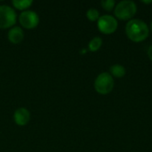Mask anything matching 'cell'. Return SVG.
<instances>
[{"mask_svg":"<svg viewBox=\"0 0 152 152\" xmlns=\"http://www.w3.org/2000/svg\"><path fill=\"white\" fill-rule=\"evenodd\" d=\"M126 33L130 40L135 43L144 41L150 33L148 25L140 19L130 20L126 26Z\"/></svg>","mask_w":152,"mask_h":152,"instance_id":"1","label":"cell"},{"mask_svg":"<svg viewBox=\"0 0 152 152\" xmlns=\"http://www.w3.org/2000/svg\"><path fill=\"white\" fill-rule=\"evenodd\" d=\"M136 12L137 6L134 1L124 0L115 6V15L118 19L122 20H132V18L136 14Z\"/></svg>","mask_w":152,"mask_h":152,"instance_id":"2","label":"cell"},{"mask_svg":"<svg viewBox=\"0 0 152 152\" xmlns=\"http://www.w3.org/2000/svg\"><path fill=\"white\" fill-rule=\"evenodd\" d=\"M94 89L95 91L102 95L109 94L114 88V79L113 77L108 72H102L97 76L94 80Z\"/></svg>","mask_w":152,"mask_h":152,"instance_id":"3","label":"cell"},{"mask_svg":"<svg viewBox=\"0 0 152 152\" xmlns=\"http://www.w3.org/2000/svg\"><path fill=\"white\" fill-rule=\"evenodd\" d=\"M17 14L14 9L6 4L0 5V28H11L14 26Z\"/></svg>","mask_w":152,"mask_h":152,"instance_id":"4","label":"cell"},{"mask_svg":"<svg viewBox=\"0 0 152 152\" xmlns=\"http://www.w3.org/2000/svg\"><path fill=\"white\" fill-rule=\"evenodd\" d=\"M18 19L21 27L26 29L36 28L38 26L39 21H40L38 14L32 10H27V11L21 12Z\"/></svg>","mask_w":152,"mask_h":152,"instance_id":"5","label":"cell"},{"mask_svg":"<svg viewBox=\"0 0 152 152\" xmlns=\"http://www.w3.org/2000/svg\"><path fill=\"white\" fill-rule=\"evenodd\" d=\"M118 23L116 18L111 15H102L100 16L99 20H97V27L98 29L106 35H110L114 33L118 28Z\"/></svg>","mask_w":152,"mask_h":152,"instance_id":"6","label":"cell"},{"mask_svg":"<svg viewBox=\"0 0 152 152\" xmlns=\"http://www.w3.org/2000/svg\"><path fill=\"white\" fill-rule=\"evenodd\" d=\"M13 120L19 126H24L28 124L30 120V112L24 107L18 108L13 113Z\"/></svg>","mask_w":152,"mask_h":152,"instance_id":"7","label":"cell"},{"mask_svg":"<svg viewBox=\"0 0 152 152\" xmlns=\"http://www.w3.org/2000/svg\"><path fill=\"white\" fill-rule=\"evenodd\" d=\"M7 37H8V40L12 44L18 45V44L21 43L23 38H24V31L21 28L17 27V26H13L12 28H11L9 29L8 34H7Z\"/></svg>","mask_w":152,"mask_h":152,"instance_id":"8","label":"cell"},{"mask_svg":"<svg viewBox=\"0 0 152 152\" xmlns=\"http://www.w3.org/2000/svg\"><path fill=\"white\" fill-rule=\"evenodd\" d=\"M12 4L15 9L24 12V11L28 10V8L33 4V1L32 0H12Z\"/></svg>","mask_w":152,"mask_h":152,"instance_id":"9","label":"cell"},{"mask_svg":"<svg viewBox=\"0 0 152 152\" xmlns=\"http://www.w3.org/2000/svg\"><path fill=\"white\" fill-rule=\"evenodd\" d=\"M110 75L112 77H115L117 78H121L123 77L126 73V68L120 64H114L112 65L110 68Z\"/></svg>","mask_w":152,"mask_h":152,"instance_id":"10","label":"cell"},{"mask_svg":"<svg viewBox=\"0 0 152 152\" xmlns=\"http://www.w3.org/2000/svg\"><path fill=\"white\" fill-rule=\"evenodd\" d=\"M102 45V39L99 37H94L88 44V49L91 52H97Z\"/></svg>","mask_w":152,"mask_h":152,"instance_id":"11","label":"cell"},{"mask_svg":"<svg viewBox=\"0 0 152 152\" xmlns=\"http://www.w3.org/2000/svg\"><path fill=\"white\" fill-rule=\"evenodd\" d=\"M86 17L90 21H96L100 18V12L95 8H90L86 12Z\"/></svg>","mask_w":152,"mask_h":152,"instance_id":"12","label":"cell"},{"mask_svg":"<svg viewBox=\"0 0 152 152\" xmlns=\"http://www.w3.org/2000/svg\"><path fill=\"white\" fill-rule=\"evenodd\" d=\"M101 4L102 6V8L108 12L113 10V8H115L116 6V2L114 0H102L101 2Z\"/></svg>","mask_w":152,"mask_h":152,"instance_id":"13","label":"cell"},{"mask_svg":"<svg viewBox=\"0 0 152 152\" xmlns=\"http://www.w3.org/2000/svg\"><path fill=\"white\" fill-rule=\"evenodd\" d=\"M148 56H149V58L152 61V45H151L149 47V49H148Z\"/></svg>","mask_w":152,"mask_h":152,"instance_id":"14","label":"cell"},{"mask_svg":"<svg viewBox=\"0 0 152 152\" xmlns=\"http://www.w3.org/2000/svg\"><path fill=\"white\" fill-rule=\"evenodd\" d=\"M142 3H144V4H151V3H152V1H142Z\"/></svg>","mask_w":152,"mask_h":152,"instance_id":"15","label":"cell"},{"mask_svg":"<svg viewBox=\"0 0 152 152\" xmlns=\"http://www.w3.org/2000/svg\"><path fill=\"white\" fill-rule=\"evenodd\" d=\"M151 30H152V21H151Z\"/></svg>","mask_w":152,"mask_h":152,"instance_id":"16","label":"cell"}]
</instances>
